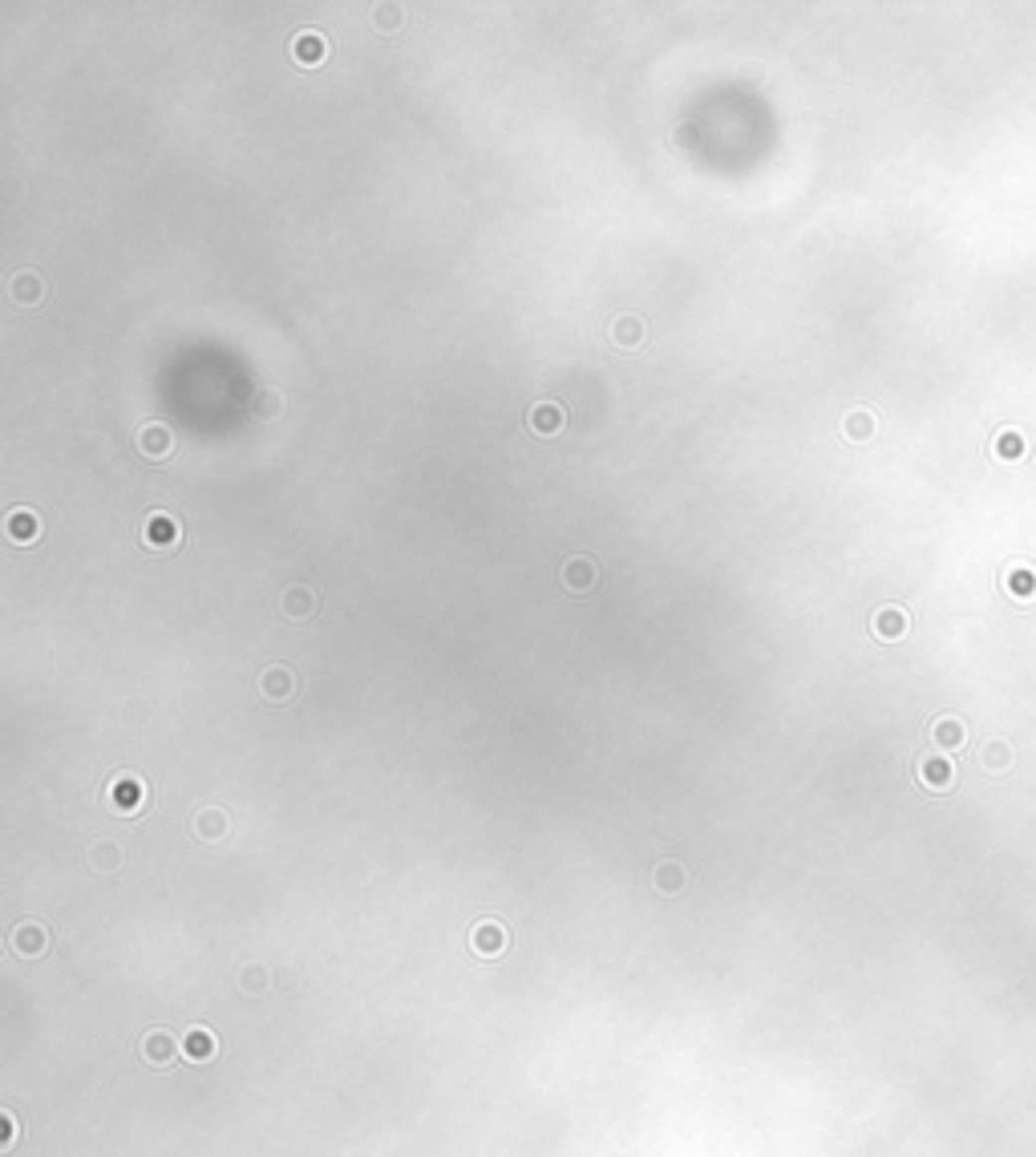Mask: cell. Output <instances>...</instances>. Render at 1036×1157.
<instances>
[{"mask_svg": "<svg viewBox=\"0 0 1036 1157\" xmlns=\"http://www.w3.org/2000/svg\"><path fill=\"white\" fill-rule=\"evenodd\" d=\"M280 409H284V393H280V389H260L256 401H252V413H256L260 421H276Z\"/></svg>", "mask_w": 1036, "mask_h": 1157, "instance_id": "18", "label": "cell"}, {"mask_svg": "<svg viewBox=\"0 0 1036 1157\" xmlns=\"http://www.w3.org/2000/svg\"><path fill=\"white\" fill-rule=\"evenodd\" d=\"M9 295H13V303H21V308H33V303L45 299V280L37 272H21V276H13Z\"/></svg>", "mask_w": 1036, "mask_h": 1157, "instance_id": "12", "label": "cell"}, {"mask_svg": "<svg viewBox=\"0 0 1036 1157\" xmlns=\"http://www.w3.org/2000/svg\"><path fill=\"white\" fill-rule=\"evenodd\" d=\"M5 534H9L17 546H33V542L41 538V514H37V510H25V506L9 510V514H5Z\"/></svg>", "mask_w": 1036, "mask_h": 1157, "instance_id": "9", "label": "cell"}, {"mask_svg": "<svg viewBox=\"0 0 1036 1157\" xmlns=\"http://www.w3.org/2000/svg\"><path fill=\"white\" fill-rule=\"evenodd\" d=\"M470 947H474L478 955H503V951H507V931H503L495 919H486V923L474 927Z\"/></svg>", "mask_w": 1036, "mask_h": 1157, "instance_id": "10", "label": "cell"}, {"mask_svg": "<svg viewBox=\"0 0 1036 1157\" xmlns=\"http://www.w3.org/2000/svg\"><path fill=\"white\" fill-rule=\"evenodd\" d=\"M45 943H49V935H45V927H37V923H21V927L13 931V951H17V955H41Z\"/></svg>", "mask_w": 1036, "mask_h": 1157, "instance_id": "15", "label": "cell"}, {"mask_svg": "<svg viewBox=\"0 0 1036 1157\" xmlns=\"http://www.w3.org/2000/svg\"><path fill=\"white\" fill-rule=\"evenodd\" d=\"M879 632H883L887 640H895V632H899V616H895V612H883V616H879Z\"/></svg>", "mask_w": 1036, "mask_h": 1157, "instance_id": "22", "label": "cell"}, {"mask_svg": "<svg viewBox=\"0 0 1036 1157\" xmlns=\"http://www.w3.org/2000/svg\"><path fill=\"white\" fill-rule=\"evenodd\" d=\"M280 607H284V616H292V620H309L316 612V595H312V587L296 583V587H288L280 595Z\"/></svg>", "mask_w": 1036, "mask_h": 1157, "instance_id": "11", "label": "cell"}, {"mask_svg": "<svg viewBox=\"0 0 1036 1157\" xmlns=\"http://www.w3.org/2000/svg\"><path fill=\"white\" fill-rule=\"evenodd\" d=\"M256 684H260L264 700H272V704H284V700H292V696H296V673H292V668H284V664H272V668H264Z\"/></svg>", "mask_w": 1036, "mask_h": 1157, "instance_id": "5", "label": "cell"}, {"mask_svg": "<svg viewBox=\"0 0 1036 1157\" xmlns=\"http://www.w3.org/2000/svg\"><path fill=\"white\" fill-rule=\"evenodd\" d=\"M182 1053H187L191 1061H211V1057H215V1032H211V1028H191V1032H187V1045H182Z\"/></svg>", "mask_w": 1036, "mask_h": 1157, "instance_id": "16", "label": "cell"}, {"mask_svg": "<svg viewBox=\"0 0 1036 1157\" xmlns=\"http://www.w3.org/2000/svg\"><path fill=\"white\" fill-rule=\"evenodd\" d=\"M563 587L571 591V595H583V591H591L595 583H599V567H595V559H587V555H571L567 563H563Z\"/></svg>", "mask_w": 1036, "mask_h": 1157, "instance_id": "7", "label": "cell"}, {"mask_svg": "<svg viewBox=\"0 0 1036 1157\" xmlns=\"http://www.w3.org/2000/svg\"><path fill=\"white\" fill-rule=\"evenodd\" d=\"M138 450H142V458H150V462L170 458V450H174L170 425H162V421H146L142 430H138Z\"/></svg>", "mask_w": 1036, "mask_h": 1157, "instance_id": "6", "label": "cell"}, {"mask_svg": "<svg viewBox=\"0 0 1036 1157\" xmlns=\"http://www.w3.org/2000/svg\"><path fill=\"white\" fill-rule=\"evenodd\" d=\"M105 802H109V810L113 814H138L142 806H146V785H142V777H134V773H117L109 785H105Z\"/></svg>", "mask_w": 1036, "mask_h": 1157, "instance_id": "1", "label": "cell"}, {"mask_svg": "<svg viewBox=\"0 0 1036 1157\" xmlns=\"http://www.w3.org/2000/svg\"><path fill=\"white\" fill-rule=\"evenodd\" d=\"M178 542H182V526H178L174 514L150 510L142 518V546H150V551H174Z\"/></svg>", "mask_w": 1036, "mask_h": 1157, "instance_id": "2", "label": "cell"}, {"mask_svg": "<svg viewBox=\"0 0 1036 1157\" xmlns=\"http://www.w3.org/2000/svg\"><path fill=\"white\" fill-rule=\"evenodd\" d=\"M268 984H272V980H268V971H264V967H248V971H243V988H248V992H264Z\"/></svg>", "mask_w": 1036, "mask_h": 1157, "instance_id": "21", "label": "cell"}, {"mask_svg": "<svg viewBox=\"0 0 1036 1157\" xmlns=\"http://www.w3.org/2000/svg\"><path fill=\"white\" fill-rule=\"evenodd\" d=\"M685 882H689V874H685V867L681 863H656V870H652V886L660 890V894H681L685 890Z\"/></svg>", "mask_w": 1036, "mask_h": 1157, "instance_id": "14", "label": "cell"}, {"mask_svg": "<svg viewBox=\"0 0 1036 1157\" xmlns=\"http://www.w3.org/2000/svg\"><path fill=\"white\" fill-rule=\"evenodd\" d=\"M607 336H612V344H616V348H624V352H636V348L644 344V336H648V324H644L636 312H624V316H616L612 324H607Z\"/></svg>", "mask_w": 1036, "mask_h": 1157, "instance_id": "8", "label": "cell"}, {"mask_svg": "<svg viewBox=\"0 0 1036 1157\" xmlns=\"http://www.w3.org/2000/svg\"><path fill=\"white\" fill-rule=\"evenodd\" d=\"M373 25L385 29V33H397V29L405 25V9H401V5H377V9H373Z\"/></svg>", "mask_w": 1036, "mask_h": 1157, "instance_id": "20", "label": "cell"}, {"mask_svg": "<svg viewBox=\"0 0 1036 1157\" xmlns=\"http://www.w3.org/2000/svg\"><path fill=\"white\" fill-rule=\"evenodd\" d=\"M0 1121H5V1137H0V1145L9 1149V1145H13V1117H9V1113H0Z\"/></svg>", "mask_w": 1036, "mask_h": 1157, "instance_id": "24", "label": "cell"}, {"mask_svg": "<svg viewBox=\"0 0 1036 1157\" xmlns=\"http://www.w3.org/2000/svg\"><path fill=\"white\" fill-rule=\"evenodd\" d=\"M288 53H292V61L296 66H324L328 61V37L324 33H316V29H300L292 41H288Z\"/></svg>", "mask_w": 1036, "mask_h": 1157, "instance_id": "3", "label": "cell"}, {"mask_svg": "<svg viewBox=\"0 0 1036 1157\" xmlns=\"http://www.w3.org/2000/svg\"><path fill=\"white\" fill-rule=\"evenodd\" d=\"M867 425H871V421H867L863 413H855V417L846 421V434H850V438H863V434H867Z\"/></svg>", "mask_w": 1036, "mask_h": 1157, "instance_id": "23", "label": "cell"}, {"mask_svg": "<svg viewBox=\"0 0 1036 1157\" xmlns=\"http://www.w3.org/2000/svg\"><path fill=\"white\" fill-rule=\"evenodd\" d=\"M227 830H231V818H227L223 810L207 806V810H199V814H195V834H199L203 842H223V838H227Z\"/></svg>", "mask_w": 1036, "mask_h": 1157, "instance_id": "13", "label": "cell"}, {"mask_svg": "<svg viewBox=\"0 0 1036 1157\" xmlns=\"http://www.w3.org/2000/svg\"><path fill=\"white\" fill-rule=\"evenodd\" d=\"M563 425H567V413H563L559 401H538V405L526 409V430L534 438H559Z\"/></svg>", "mask_w": 1036, "mask_h": 1157, "instance_id": "4", "label": "cell"}, {"mask_svg": "<svg viewBox=\"0 0 1036 1157\" xmlns=\"http://www.w3.org/2000/svg\"><path fill=\"white\" fill-rule=\"evenodd\" d=\"M142 1053H146L150 1064H170V1061L178 1057V1045L166 1037V1032H150L146 1045H142Z\"/></svg>", "mask_w": 1036, "mask_h": 1157, "instance_id": "17", "label": "cell"}, {"mask_svg": "<svg viewBox=\"0 0 1036 1157\" xmlns=\"http://www.w3.org/2000/svg\"><path fill=\"white\" fill-rule=\"evenodd\" d=\"M90 863H94L98 870H117V867H121V846H117V842H98V846H90Z\"/></svg>", "mask_w": 1036, "mask_h": 1157, "instance_id": "19", "label": "cell"}]
</instances>
